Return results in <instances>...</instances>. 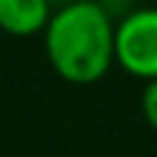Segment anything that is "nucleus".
Here are the masks:
<instances>
[{
	"label": "nucleus",
	"mask_w": 157,
	"mask_h": 157,
	"mask_svg": "<svg viewBox=\"0 0 157 157\" xmlns=\"http://www.w3.org/2000/svg\"><path fill=\"white\" fill-rule=\"evenodd\" d=\"M41 36L50 66L66 83L91 86L116 63V19L99 0L58 6Z\"/></svg>",
	"instance_id": "f257e3e1"
},
{
	"label": "nucleus",
	"mask_w": 157,
	"mask_h": 157,
	"mask_svg": "<svg viewBox=\"0 0 157 157\" xmlns=\"http://www.w3.org/2000/svg\"><path fill=\"white\" fill-rule=\"evenodd\" d=\"M116 63L138 80H157V6L130 8L116 19Z\"/></svg>",
	"instance_id": "f03ea898"
},
{
	"label": "nucleus",
	"mask_w": 157,
	"mask_h": 157,
	"mask_svg": "<svg viewBox=\"0 0 157 157\" xmlns=\"http://www.w3.org/2000/svg\"><path fill=\"white\" fill-rule=\"evenodd\" d=\"M52 11V0H0V30L19 39L44 33Z\"/></svg>",
	"instance_id": "7ed1b4c3"
},
{
	"label": "nucleus",
	"mask_w": 157,
	"mask_h": 157,
	"mask_svg": "<svg viewBox=\"0 0 157 157\" xmlns=\"http://www.w3.org/2000/svg\"><path fill=\"white\" fill-rule=\"evenodd\" d=\"M141 113H144L146 124L157 130V80H149L141 94Z\"/></svg>",
	"instance_id": "20e7f679"
}]
</instances>
